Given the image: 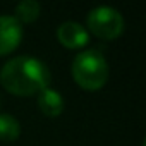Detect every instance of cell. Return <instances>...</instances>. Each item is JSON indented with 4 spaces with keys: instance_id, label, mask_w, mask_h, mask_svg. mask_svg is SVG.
Here are the masks:
<instances>
[{
    "instance_id": "cell-1",
    "label": "cell",
    "mask_w": 146,
    "mask_h": 146,
    "mask_svg": "<svg viewBox=\"0 0 146 146\" xmlns=\"http://www.w3.org/2000/svg\"><path fill=\"white\" fill-rule=\"evenodd\" d=\"M52 74L40 58L21 55L4 64L0 70L2 86L16 96H33L50 88Z\"/></svg>"
},
{
    "instance_id": "cell-7",
    "label": "cell",
    "mask_w": 146,
    "mask_h": 146,
    "mask_svg": "<svg viewBox=\"0 0 146 146\" xmlns=\"http://www.w3.org/2000/svg\"><path fill=\"white\" fill-rule=\"evenodd\" d=\"M40 12H41V5L36 0H23V2H19L16 5V16L14 17L23 26V24L35 23L40 17Z\"/></svg>"
},
{
    "instance_id": "cell-8",
    "label": "cell",
    "mask_w": 146,
    "mask_h": 146,
    "mask_svg": "<svg viewBox=\"0 0 146 146\" xmlns=\"http://www.w3.org/2000/svg\"><path fill=\"white\" fill-rule=\"evenodd\" d=\"M21 136V124L11 113H0V141L12 143Z\"/></svg>"
},
{
    "instance_id": "cell-4",
    "label": "cell",
    "mask_w": 146,
    "mask_h": 146,
    "mask_svg": "<svg viewBox=\"0 0 146 146\" xmlns=\"http://www.w3.org/2000/svg\"><path fill=\"white\" fill-rule=\"evenodd\" d=\"M23 40V26L14 16H0V57L12 53Z\"/></svg>"
},
{
    "instance_id": "cell-6",
    "label": "cell",
    "mask_w": 146,
    "mask_h": 146,
    "mask_svg": "<svg viewBox=\"0 0 146 146\" xmlns=\"http://www.w3.org/2000/svg\"><path fill=\"white\" fill-rule=\"evenodd\" d=\"M38 107H40L43 115L58 117L64 112V98L57 90L46 88L41 93H38Z\"/></svg>"
},
{
    "instance_id": "cell-3",
    "label": "cell",
    "mask_w": 146,
    "mask_h": 146,
    "mask_svg": "<svg viewBox=\"0 0 146 146\" xmlns=\"http://www.w3.org/2000/svg\"><path fill=\"white\" fill-rule=\"evenodd\" d=\"M124 26L125 23L122 14L117 9L107 5L90 11L86 17V31L105 41H112L119 38L124 33Z\"/></svg>"
},
{
    "instance_id": "cell-5",
    "label": "cell",
    "mask_w": 146,
    "mask_h": 146,
    "mask_svg": "<svg viewBox=\"0 0 146 146\" xmlns=\"http://www.w3.org/2000/svg\"><path fill=\"white\" fill-rule=\"evenodd\" d=\"M57 40L60 41V45H64L69 50H79L88 45L90 33L79 23L67 21L57 28Z\"/></svg>"
},
{
    "instance_id": "cell-2",
    "label": "cell",
    "mask_w": 146,
    "mask_h": 146,
    "mask_svg": "<svg viewBox=\"0 0 146 146\" xmlns=\"http://www.w3.org/2000/svg\"><path fill=\"white\" fill-rule=\"evenodd\" d=\"M70 70L76 84L88 91H96L108 81V62L96 48H90L76 55Z\"/></svg>"
}]
</instances>
